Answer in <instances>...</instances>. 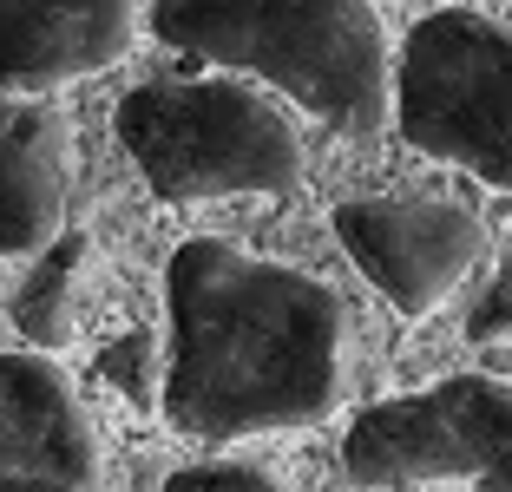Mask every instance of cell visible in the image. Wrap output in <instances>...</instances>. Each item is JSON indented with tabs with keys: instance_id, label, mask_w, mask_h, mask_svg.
Segmentation results:
<instances>
[{
	"instance_id": "obj_1",
	"label": "cell",
	"mask_w": 512,
	"mask_h": 492,
	"mask_svg": "<svg viewBox=\"0 0 512 492\" xmlns=\"http://www.w3.org/2000/svg\"><path fill=\"white\" fill-rule=\"evenodd\" d=\"M165 414L197 440L316 427L348 388V309L322 276L191 237L171 256Z\"/></svg>"
},
{
	"instance_id": "obj_2",
	"label": "cell",
	"mask_w": 512,
	"mask_h": 492,
	"mask_svg": "<svg viewBox=\"0 0 512 492\" xmlns=\"http://www.w3.org/2000/svg\"><path fill=\"white\" fill-rule=\"evenodd\" d=\"M151 33L289 92L342 132H381L394 105L388 33L368 0H158Z\"/></svg>"
},
{
	"instance_id": "obj_3",
	"label": "cell",
	"mask_w": 512,
	"mask_h": 492,
	"mask_svg": "<svg viewBox=\"0 0 512 492\" xmlns=\"http://www.w3.org/2000/svg\"><path fill=\"white\" fill-rule=\"evenodd\" d=\"M119 145L165 204L283 197L302 184V125L243 79H151L125 92Z\"/></svg>"
},
{
	"instance_id": "obj_4",
	"label": "cell",
	"mask_w": 512,
	"mask_h": 492,
	"mask_svg": "<svg viewBox=\"0 0 512 492\" xmlns=\"http://www.w3.org/2000/svg\"><path fill=\"white\" fill-rule=\"evenodd\" d=\"M407 145L512 191V33L467 7H440L407 33L394 66Z\"/></svg>"
},
{
	"instance_id": "obj_5",
	"label": "cell",
	"mask_w": 512,
	"mask_h": 492,
	"mask_svg": "<svg viewBox=\"0 0 512 492\" xmlns=\"http://www.w3.org/2000/svg\"><path fill=\"white\" fill-rule=\"evenodd\" d=\"M342 473L355 486L460 479L473 492H512V381L447 374L421 394L362 407L342 440Z\"/></svg>"
},
{
	"instance_id": "obj_6",
	"label": "cell",
	"mask_w": 512,
	"mask_h": 492,
	"mask_svg": "<svg viewBox=\"0 0 512 492\" xmlns=\"http://www.w3.org/2000/svg\"><path fill=\"white\" fill-rule=\"evenodd\" d=\"M329 224L348 263L401 315H434L486 250L480 217L447 197H348Z\"/></svg>"
},
{
	"instance_id": "obj_7",
	"label": "cell",
	"mask_w": 512,
	"mask_h": 492,
	"mask_svg": "<svg viewBox=\"0 0 512 492\" xmlns=\"http://www.w3.org/2000/svg\"><path fill=\"white\" fill-rule=\"evenodd\" d=\"M0 492H106V440L46 348L0 355Z\"/></svg>"
},
{
	"instance_id": "obj_8",
	"label": "cell",
	"mask_w": 512,
	"mask_h": 492,
	"mask_svg": "<svg viewBox=\"0 0 512 492\" xmlns=\"http://www.w3.org/2000/svg\"><path fill=\"white\" fill-rule=\"evenodd\" d=\"M138 0H0V92H53L119 66Z\"/></svg>"
},
{
	"instance_id": "obj_9",
	"label": "cell",
	"mask_w": 512,
	"mask_h": 492,
	"mask_svg": "<svg viewBox=\"0 0 512 492\" xmlns=\"http://www.w3.org/2000/svg\"><path fill=\"white\" fill-rule=\"evenodd\" d=\"M73 132L46 99L0 92V256H33L66 224Z\"/></svg>"
},
{
	"instance_id": "obj_10",
	"label": "cell",
	"mask_w": 512,
	"mask_h": 492,
	"mask_svg": "<svg viewBox=\"0 0 512 492\" xmlns=\"http://www.w3.org/2000/svg\"><path fill=\"white\" fill-rule=\"evenodd\" d=\"M86 256L92 243L79 237V230H60V237L40 250V263H33V276L20 283V302H14V322L20 335H27L33 348H66L79 328V283H86Z\"/></svg>"
},
{
	"instance_id": "obj_11",
	"label": "cell",
	"mask_w": 512,
	"mask_h": 492,
	"mask_svg": "<svg viewBox=\"0 0 512 492\" xmlns=\"http://www.w3.org/2000/svg\"><path fill=\"white\" fill-rule=\"evenodd\" d=\"M165 492H289L283 473L256 460H211V466H184L165 479Z\"/></svg>"
}]
</instances>
